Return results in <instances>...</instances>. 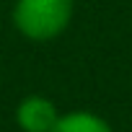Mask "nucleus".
<instances>
[{"instance_id":"obj_1","label":"nucleus","mask_w":132,"mask_h":132,"mask_svg":"<svg viewBox=\"0 0 132 132\" xmlns=\"http://www.w3.org/2000/svg\"><path fill=\"white\" fill-rule=\"evenodd\" d=\"M73 13L75 0H16L11 21L23 39L34 44H47L68 31Z\"/></svg>"},{"instance_id":"obj_3","label":"nucleus","mask_w":132,"mask_h":132,"mask_svg":"<svg viewBox=\"0 0 132 132\" xmlns=\"http://www.w3.org/2000/svg\"><path fill=\"white\" fill-rule=\"evenodd\" d=\"M52 132H114V129L104 117H98L93 111H86V109H78V111L60 114Z\"/></svg>"},{"instance_id":"obj_2","label":"nucleus","mask_w":132,"mask_h":132,"mask_svg":"<svg viewBox=\"0 0 132 132\" xmlns=\"http://www.w3.org/2000/svg\"><path fill=\"white\" fill-rule=\"evenodd\" d=\"M60 119V109L52 98L31 93L16 106V124L21 132H52Z\"/></svg>"}]
</instances>
